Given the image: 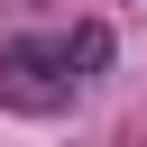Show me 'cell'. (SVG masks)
<instances>
[{"label":"cell","mask_w":147,"mask_h":147,"mask_svg":"<svg viewBox=\"0 0 147 147\" xmlns=\"http://www.w3.org/2000/svg\"><path fill=\"white\" fill-rule=\"evenodd\" d=\"M83 64H74V37H9L0 46V110H28V119H55L74 101Z\"/></svg>","instance_id":"cell-1"},{"label":"cell","mask_w":147,"mask_h":147,"mask_svg":"<svg viewBox=\"0 0 147 147\" xmlns=\"http://www.w3.org/2000/svg\"><path fill=\"white\" fill-rule=\"evenodd\" d=\"M74 64L101 74V64H110V37H101V28H74Z\"/></svg>","instance_id":"cell-2"}]
</instances>
